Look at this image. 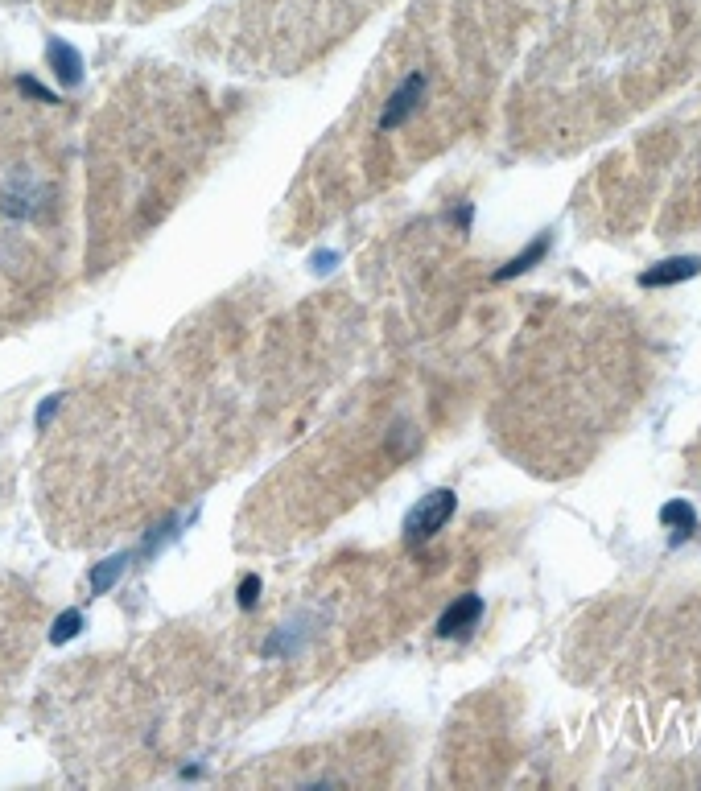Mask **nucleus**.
Instances as JSON below:
<instances>
[{
	"label": "nucleus",
	"instance_id": "nucleus-4",
	"mask_svg": "<svg viewBox=\"0 0 701 791\" xmlns=\"http://www.w3.org/2000/svg\"><path fill=\"white\" fill-rule=\"evenodd\" d=\"M128 561H132V557L124 553V557H108L104 565H95V569H91V577H87V581H91V594H108V590L116 586V581H120V573L128 569Z\"/></svg>",
	"mask_w": 701,
	"mask_h": 791
},
{
	"label": "nucleus",
	"instance_id": "nucleus-7",
	"mask_svg": "<svg viewBox=\"0 0 701 791\" xmlns=\"http://www.w3.org/2000/svg\"><path fill=\"white\" fill-rule=\"evenodd\" d=\"M545 248H549V239L541 235V239H537V244H532V248H528V252H524L520 260H512L508 268H499V281H508V277H516V272H524V268H528L532 260H537V256H545Z\"/></svg>",
	"mask_w": 701,
	"mask_h": 791
},
{
	"label": "nucleus",
	"instance_id": "nucleus-9",
	"mask_svg": "<svg viewBox=\"0 0 701 791\" xmlns=\"http://www.w3.org/2000/svg\"><path fill=\"white\" fill-rule=\"evenodd\" d=\"M58 404H62V396H50V400H42V408H38V429H46V425H50V417L58 412Z\"/></svg>",
	"mask_w": 701,
	"mask_h": 791
},
{
	"label": "nucleus",
	"instance_id": "nucleus-10",
	"mask_svg": "<svg viewBox=\"0 0 701 791\" xmlns=\"http://www.w3.org/2000/svg\"><path fill=\"white\" fill-rule=\"evenodd\" d=\"M256 590H260V581H256V577H248L244 586H240V606H252V602H256Z\"/></svg>",
	"mask_w": 701,
	"mask_h": 791
},
{
	"label": "nucleus",
	"instance_id": "nucleus-3",
	"mask_svg": "<svg viewBox=\"0 0 701 791\" xmlns=\"http://www.w3.org/2000/svg\"><path fill=\"white\" fill-rule=\"evenodd\" d=\"M697 272H701V260H693V256H685V260H664L660 268H648V272H644L640 285H644V289H660V285L689 281V277H697Z\"/></svg>",
	"mask_w": 701,
	"mask_h": 791
},
{
	"label": "nucleus",
	"instance_id": "nucleus-2",
	"mask_svg": "<svg viewBox=\"0 0 701 791\" xmlns=\"http://www.w3.org/2000/svg\"><path fill=\"white\" fill-rule=\"evenodd\" d=\"M479 614H483V598H475V594H466L462 602H454L446 614H442V635H454V639H462V635H471V627L479 623Z\"/></svg>",
	"mask_w": 701,
	"mask_h": 791
},
{
	"label": "nucleus",
	"instance_id": "nucleus-1",
	"mask_svg": "<svg viewBox=\"0 0 701 791\" xmlns=\"http://www.w3.org/2000/svg\"><path fill=\"white\" fill-rule=\"evenodd\" d=\"M454 507H458L454 491H433L429 499H421V503L409 511V520H405L409 540H429V536H438V532L450 524Z\"/></svg>",
	"mask_w": 701,
	"mask_h": 791
},
{
	"label": "nucleus",
	"instance_id": "nucleus-5",
	"mask_svg": "<svg viewBox=\"0 0 701 791\" xmlns=\"http://www.w3.org/2000/svg\"><path fill=\"white\" fill-rule=\"evenodd\" d=\"M50 62L58 66V79H62L66 87L79 83V54L66 46V42H54V46H50Z\"/></svg>",
	"mask_w": 701,
	"mask_h": 791
},
{
	"label": "nucleus",
	"instance_id": "nucleus-6",
	"mask_svg": "<svg viewBox=\"0 0 701 791\" xmlns=\"http://www.w3.org/2000/svg\"><path fill=\"white\" fill-rule=\"evenodd\" d=\"M79 627H83V614H79V610L58 614V618H54V631H50V643H66V639H75V635H79Z\"/></svg>",
	"mask_w": 701,
	"mask_h": 791
},
{
	"label": "nucleus",
	"instance_id": "nucleus-8",
	"mask_svg": "<svg viewBox=\"0 0 701 791\" xmlns=\"http://www.w3.org/2000/svg\"><path fill=\"white\" fill-rule=\"evenodd\" d=\"M50 5H58V9H66V13H95L99 5H108V0H50Z\"/></svg>",
	"mask_w": 701,
	"mask_h": 791
}]
</instances>
